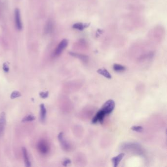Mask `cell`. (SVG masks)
Here are the masks:
<instances>
[{
	"label": "cell",
	"instance_id": "cell-13",
	"mask_svg": "<svg viewBox=\"0 0 167 167\" xmlns=\"http://www.w3.org/2000/svg\"><path fill=\"white\" fill-rule=\"evenodd\" d=\"M97 72L98 74L102 75L103 76H105V78L108 79H110L112 78L111 75L109 73V72L105 68H102V69H99L97 71Z\"/></svg>",
	"mask_w": 167,
	"mask_h": 167
},
{
	"label": "cell",
	"instance_id": "cell-4",
	"mask_svg": "<svg viewBox=\"0 0 167 167\" xmlns=\"http://www.w3.org/2000/svg\"><path fill=\"white\" fill-rule=\"evenodd\" d=\"M14 22L17 30H22L23 25L21 20V13L18 8H16L14 11Z\"/></svg>",
	"mask_w": 167,
	"mask_h": 167
},
{
	"label": "cell",
	"instance_id": "cell-17",
	"mask_svg": "<svg viewBox=\"0 0 167 167\" xmlns=\"http://www.w3.org/2000/svg\"><path fill=\"white\" fill-rule=\"evenodd\" d=\"M21 96L22 95L20 92L18 91H14L12 92V93L11 94V99H14L21 97Z\"/></svg>",
	"mask_w": 167,
	"mask_h": 167
},
{
	"label": "cell",
	"instance_id": "cell-12",
	"mask_svg": "<svg viewBox=\"0 0 167 167\" xmlns=\"http://www.w3.org/2000/svg\"><path fill=\"white\" fill-rule=\"evenodd\" d=\"M40 120L41 122H44L46 118L47 110L45 108V105L42 103L41 104L40 106Z\"/></svg>",
	"mask_w": 167,
	"mask_h": 167
},
{
	"label": "cell",
	"instance_id": "cell-3",
	"mask_svg": "<svg viewBox=\"0 0 167 167\" xmlns=\"http://www.w3.org/2000/svg\"><path fill=\"white\" fill-rule=\"evenodd\" d=\"M68 44V41L67 39H63L61 42H60L57 48L55 49L54 52V55L55 57H58L61 54L63 51L65 49Z\"/></svg>",
	"mask_w": 167,
	"mask_h": 167
},
{
	"label": "cell",
	"instance_id": "cell-1",
	"mask_svg": "<svg viewBox=\"0 0 167 167\" xmlns=\"http://www.w3.org/2000/svg\"><path fill=\"white\" fill-rule=\"evenodd\" d=\"M37 147L38 151L42 155H46L49 152V145L47 141L44 140L40 141L38 143Z\"/></svg>",
	"mask_w": 167,
	"mask_h": 167
},
{
	"label": "cell",
	"instance_id": "cell-5",
	"mask_svg": "<svg viewBox=\"0 0 167 167\" xmlns=\"http://www.w3.org/2000/svg\"><path fill=\"white\" fill-rule=\"evenodd\" d=\"M105 115L106 114L105 113V112L102 109L98 111L92 119V122L93 124H96L98 121L100 122V123H103Z\"/></svg>",
	"mask_w": 167,
	"mask_h": 167
},
{
	"label": "cell",
	"instance_id": "cell-10",
	"mask_svg": "<svg viewBox=\"0 0 167 167\" xmlns=\"http://www.w3.org/2000/svg\"><path fill=\"white\" fill-rule=\"evenodd\" d=\"M124 156H125L124 153H121L117 156L114 157L113 158H112V161L114 167H117L119 165L120 162L122 161Z\"/></svg>",
	"mask_w": 167,
	"mask_h": 167
},
{
	"label": "cell",
	"instance_id": "cell-19",
	"mask_svg": "<svg viewBox=\"0 0 167 167\" xmlns=\"http://www.w3.org/2000/svg\"><path fill=\"white\" fill-rule=\"evenodd\" d=\"M39 95L42 98H46L49 96V92H41L39 93Z\"/></svg>",
	"mask_w": 167,
	"mask_h": 167
},
{
	"label": "cell",
	"instance_id": "cell-9",
	"mask_svg": "<svg viewBox=\"0 0 167 167\" xmlns=\"http://www.w3.org/2000/svg\"><path fill=\"white\" fill-rule=\"evenodd\" d=\"M22 154L24 158V162L25 164L26 167H30L31 166V163L30 161V158L28 157V154L27 150L25 148H22Z\"/></svg>",
	"mask_w": 167,
	"mask_h": 167
},
{
	"label": "cell",
	"instance_id": "cell-21",
	"mask_svg": "<svg viewBox=\"0 0 167 167\" xmlns=\"http://www.w3.org/2000/svg\"><path fill=\"white\" fill-rule=\"evenodd\" d=\"M71 161L69 159H66L63 162L62 165L65 167H67L69 164H71Z\"/></svg>",
	"mask_w": 167,
	"mask_h": 167
},
{
	"label": "cell",
	"instance_id": "cell-8",
	"mask_svg": "<svg viewBox=\"0 0 167 167\" xmlns=\"http://www.w3.org/2000/svg\"><path fill=\"white\" fill-rule=\"evenodd\" d=\"M54 28V24L52 20H48L47 21L44 27V33L46 35H49L52 31Z\"/></svg>",
	"mask_w": 167,
	"mask_h": 167
},
{
	"label": "cell",
	"instance_id": "cell-14",
	"mask_svg": "<svg viewBox=\"0 0 167 167\" xmlns=\"http://www.w3.org/2000/svg\"><path fill=\"white\" fill-rule=\"evenodd\" d=\"M69 54H70L71 55L73 56V57H76V58H79V59L81 60L84 62H86V61L88 60V57L86 56V55H83V54H76V53L73 52H70Z\"/></svg>",
	"mask_w": 167,
	"mask_h": 167
},
{
	"label": "cell",
	"instance_id": "cell-6",
	"mask_svg": "<svg viewBox=\"0 0 167 167\" xmlns=\"http://www.w3.org/2000/svg\"><path fill=\"white\" fill-rule=\"evenodd\" d=\"M58 139L63 149L65 151L69 150V148H70V145H69V143H68L67 141L66 140V139H65L63 133H60L58 135Z\"/></svg>",
	"mask_w": 167,
	"mask_h": 167
},
{
	"label": "cell",
	"instance_id": "cell-18",
	"mask_svg": "<svg viewBox=\"0 0 167 167\" xmlns=\"http://www.w3.org/2000/svg\"><path fill=\"white\" fill-rule=\"evenodd\" d=\"M131 129L138 132H141L143 130V128L141 126H133L131 127Z\"/></svg>",
	"mask_w": 167,
	"mask_h": 167
},
{
	"label": "cell",
	"instance_id": "cell-2",
	"mask_svg": "<svg viewBox=\"0 0 167 167\" xmlns=\"http://www.w3.org/2000/svg\"><path fill=\"white\" fill-rule=\"evenodd\" d=\"M115 103L113 100H107L102 106V110L105 112V114H109L113 111L115 108Z\"/></svg>",
	"mask_w": 167,
	"mask_h": 167
},
{
	"label": "cell",
	"instance_id": "cell-11",
	"mask_svg": "<svg viewBox=\"0 0 167 167\" xmlns=\"http://www.w3.org/2000/svg\"><path fill=\"white\" fill-rule=\"evenodd\" d=\"M90 25V23H77L74 24L73 28L79 30H83L85 28H87Z\"/></svg>",
	"mask_w": 167,
	"mask_h": 167
},
{
	"label": "cell",
	"instance_id": "cell-7",
	"mask_svg": "<svg viewBox=\"0 0 167 167\" xmlns=\"http://www.w3.org/2000/svg\"><path fill=\"white\" fill-rule=\"evenodd\" d=\"M6 125V115L4 112L0 114V137L2 136L5 130Z\"/></svg>",
	"mask_w": 167,
	"mask_h": 167
},
{
	"label": "cell",
	"instance_id": "cell-20",
	"mask_svg": "<svg viewBox=\"0 0 167 167\" xmlns=\"http://www.w3.org/2000/svg\"><path fill=\"white\" fill-rule=\"evenodd\" d=\"M3 68L4 72H6V73H8V72H9V67H8V64L6 63H4Z\"/></svg>",
	"mask_w": 167,
	"mask_h": 167
},
{
	"label": "cell",
	"instance_id": "cell-15",
	"mask_svg": "<svg viewBox=\"0 0 167 167\" xmlns=\"http://www.w3.org/2000/svg\"><path fill=\"white\" fill-rule=\"evenodd\" d=\"M114 70L117 72H123L125 70V67L120 64H114L113 65Z\"/></svg>",
	"mask_w": 167,
	"mask_h": 167
},
{
	"label": "cell",
	"instance_id": "cell-16",
	"mask_svg": "<svg viewBox=\"0 0 167 167\" xmlns=\"http://www.w3.org/2000/svg\"><path fill=\"white\" fill-rule=\"evenodd\" d=\"M35 119V117L33 115H27L25 116L22 119L23 122H31V121H34Z\"/></svg>",
	"mask_w": 167,
	"mask_h": 167
}]
</instances>
